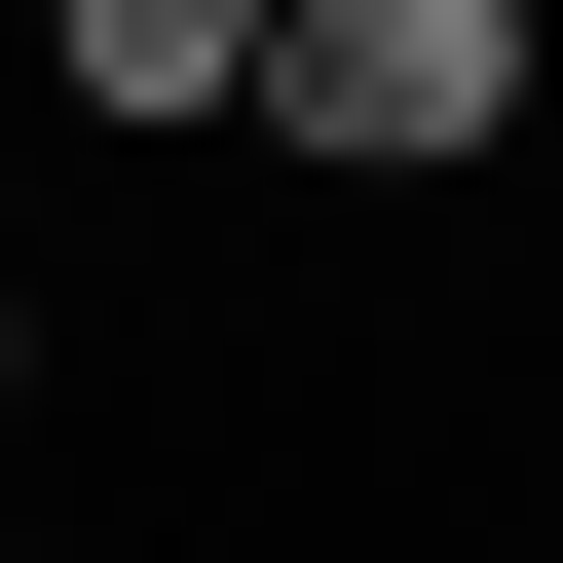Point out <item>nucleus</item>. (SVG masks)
Listing matches in <instances>:
<instances>
[{"label": "nucleus", "mask_w": 563, "mask_h": 563, "mask_svg": "<svg viewBox=\"0 0 563 563\" xmlns=\"http://www.w3.org/2000/svg\"><path fill=\"white\" fill-rule=\"evenodd\" d=\"M526 113H563L526 0H263V151H339V188H488Z\"/></svg>", "instance_id": "nucleus-1"}, {"label": "nucleus", "mask_w": 563, "mask_h": 563, "mask_svg": "<svg viewBox=\"0 0 563 563\" xmlns=\"http://www.w3.org/2000/svg\"><path fill=\"white\" fill-rule=\"evenodd\" d=\"M76 151H263V0H76Z\"/></svg>", "instance_id": "nucleus-2"}, {"label": "nucleus", "mask_w": 563, "mask_h": 563, "mask_svg": "<svg viewBox=\"0 0 563 563\" xmlns=\"http://www.w3.org/2000/svg\"><path fill=\"white\" fill-rule=\"evenodd\" d=\"M0 413H38V151H0Z\"/></svg>", "instance_id": "nucleus-3"}, {"label": "nucleus", "mask_w": 563, "mask_h": 563, "mask_svg": "<svg viewBox=\"0 0 563 563\" xmlns=\"http://www.w3.org/2000/svg\"><path fill=\"white\" fill-rule=\"evenodd\" d=\"M38 563H113V526H38Z\"/></svg>", "instance_id": "nucleus-4"}]
</instances>
